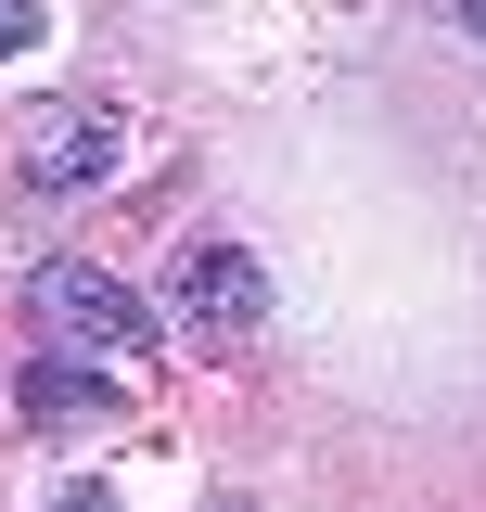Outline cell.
<instances>
[{
    "mask_svg": "<svg viewBox=\"0 0 486 512\" xmlns=\"http://www.w3.org/2000/svg\"><path fill=\"white\" fill-rule=\"evenodd\" d=\"M26 320L52 333V359H154V308L128 295L116 269H90V256H52L26 282Z\"/></svg>",
    "mask_w": 486,
    "mask_h": 512,
    "instance_id": "obj_1",
    "label": "cell"
},
{
    "mask_svg": "<svg viewBox=\"0 0 486 512\" xmlns=\"http://www.w3.org/2000/svg\"><path fill=\"white\" fill-rule=\"evenodd\" d=\"M13 167L39 192H103L128 167V116L116 103H26L13 116Z\"/></svg>",
    "mask_w": 486,
    "mask_h": 512,
    "instance_id": "obj_2",
    "label": "cell"
},
{
    "mask_svg": "<svg viewBox=\"0 0 486 512\" xmlns=\"http://www.w3.org/2000/svg\"><path fill=\"white\" fill-rule=\"evenodd\" d=\"M167 308H180L192 333H256V320H269V282H256L243 244H192L180 269H167Z\"/></svg>",
    "mask_w": 486,
    "mask_h": 512,
    "instance_id": "obj_3",
    "label": "cell"
},
{
    "mask_svg": "<svg viewBox=\"0 0 486 512\" xmlns=\"http://www.w3.org/2000/svg\"><path fill=\"white\" fill-rule=\"evenodd\" d=\"M13 397H26V423H103V410H116V372H90V359H39Z\"/></svg>",
    "mask_w": 486,
    "mask_h": 512,
    "instance_id": "obj_4",
    "label": "cell"
},
{
    "mask_svg": "<svg viewBox=\"0 0 486 512\" xmlns=\"http://www.w3.org/2000/svg\"><path fill=\"white\" fill-rule=\"evenodd\" d=\"M26 39H39V0H0V64L26 52Z\"/></svg>",
    "mask_w": 486,
    "mask_h": 512,
    "instance_id": "obj_5",
    "label": "cell"
},
{
    "mask_svg": "<svg viewBox=\"0 0 486 512\" xmlns=\"http://www.w3.org/2000/svg\"><path fill=\"white\" fill-rule=\"evenodd\" d=\"M52 512H116V500H103V487H64V500H52Z\"/></svg>",
    "mask_w": 486,
    "mask_h": 512,
    "instance_id": "obj_6",
    "label": "cell"
},
{
    "mask_svg": "<svg viewBox=\"0 0 486 512\" xmlns=\"http://www.w3.org/2000/svg\"><path fill=\"white\" fill-rule=\"evenodd\" d=\"M448 13H461V26H474V39H486V0H448Z\"/></svg>",
    "mask_w": 486,
    "mask_h": 512,
    "instance_id": "obj_7",
    "label": "cell"
},
{
    "mask_svg": "<svg viewBox=\"0 0 486 512\" xmlns=\"http://www.w3.org/2000/svg\"><path fill=\"white\" fill-rule=\"evenodd\" d=\"M218 512H256V500H218Z\"/></svg>",
    "mask_w": 486,
    "mask_h": 512,
    "instance_id": "obj_8",
    "label": "cell"
}]
</instances>
